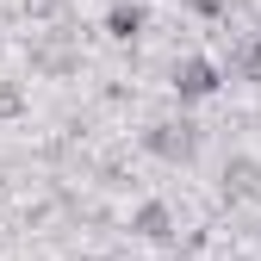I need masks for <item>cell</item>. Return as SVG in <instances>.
<instances>
[{"label":"cell","instance_id":"cell-5","mask_svg":"<svg viewBox=\"0 0 261 261\" xmlns=\"http://www.w3.org/2000/svg\"><path fill=\"white\" fill-rule=\"evenodd\" d=\"M19 112H25V87L7 81V87H0V118H19Z\"/></svg>","mask_w":261,"mask_h":261},{"label":"cell","instance_id":"cell-2","mask_svg":"<svg viewBox=\"0 0 261 261\" xmlns=\"http://www.w3.org/2000/svg\"><path fill=\"white\" fill-rule=\"evenodd\" d=\"M143 149L162 155V162H193V149H199V124L193 118H162L143 130Z\"/></svg>","mask_w":261,"mask_h":261},{"label":"cell","instance_id":"cell-1","mask_svg":"<svg viewBox=\"0 0 261 261\" xmlns=\"http://www.w3.org/2000/svg\"><path fill=\"white\" fill-rule=\"evenodd\" d=\"M224 81H230V69H224L212 50H193V56H180L174 69H168V87H174V100H180V106H199V100H212Z\"/></svg>","mask_w":261,"mask_h":261},{"label":"cell","instance_id":"cell-4","mask_svg":"<svg viewBox=\"0 0 261 261\" xmlns=\"http://www.w3.org/2000/svg\"><path fill=\"white\" fill-rule=\"evenodd\" d=\"M149 31V7H137V0H112L106 7V38L112 44H137Z\"/></svg>","mask_w":261,"mask_h":261},{"label":"cell","instance_id":"cell-3","mask_svg":"<svg viewBox=\"0 0 261 261\" xmlns=\"http://www.w3.org/2000/svg\"><path fill=\"white\" fill-rule=\"evenodd\" d=\"M130 237H137V243H168V237H174V205H168V199L130 205Z\"/></svg>","mask_w":261,"mask_h":261}]
</instances>
